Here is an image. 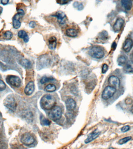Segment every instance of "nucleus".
Instances as JSON below:
<instances>
[{
	"label": "nucleus",
	"mask_w": 133,
	"mask_h": 149,
	"mask_svg": "<svg viewBox=\"0 0 133 149\" xmlns=\"http://www.w3.org/2000/svg\"><path fill=\"white\" fill-rule=\"evenodd\" d=\"M18 36L20 38H22L23 39L24 42L25 43L28 42L29 41V37L27 33L25 31L21 30L18 33Z\"/></svg>",
	"instance_id": "obj_21"
},
{
	"label": "nucleus",
	"mask_w": 133,
	"mask_h": 149,
	"mask_svg": "<svg viewBox=\"0 0 133 149\" xmlns=\"http://www.w3.org/2000/svg\"><path fill=\"white\" fill-rule=\"evenodd\" d=\"M49 59L47 56H42L38 59V66H40V68H42L47 66L49 63Z\"/></svg>",
	"instance_id": "obj_13"
},
{
	"label": "nucleus",
	"mask_w": 133,
	"mask_h": 149,
	"mask_svg": "<svg viewBox=\"0 0 133 149\" xmlns=\"http://www.w3.org/2000/svg\"><path fill=\"white\" fill-rule=\"evenodd\" d=\"M56 2H57V3H58V4H60V5H63L67 4V3H69L70 1H56Z\"/></svg>",
	"instance_id": "obj_34"
},
{
	"label": "nucleus",
	"mask_w": 133,
	"mask_h": 149,
	"mask_svg": "<svg viewBox=\"0 0 133 149\" xmlns=\"http://www.w3.org/2000/svg\"><path fill=\"white\" fill-rule=\"evenodd\" d=\"M133 46V41L130 38H128L125 40L123 49L126 52L130 51Z\"/></svg>",
	"instance_id": "obj_16"
},
{
	"label": "nucleus",
	"mask_w": 133,
	"mask_h": 149,
	"mask_svg": "<svg viewBox=\"0 0 133 149\" xmlns=\"http://www.w3.org/2000/svg\"><path fill=\"white\" fill-rule=\"evenodd\" d=\"M21 64L23 67L25 68V69H29L31 67V63L30 62L26 59H23V60L21 61Z\"/></svg>",
	"instance_id": "obj_23"
},
{
	"label": "nucleus",
	"mask_w": 133,
	"mask_h": 149,
	"mask_svg": "<svg viewBox=\"0 0 133 149\" xmlns=\"http://www.w3.org/2000/svg\"><path fill=\"white\" fill-rule=\"evenodd\" d=\"M56 103V100L53 96L51 94H46L41 98L40 105L42 109L50 110L55 106Z\"/></svg>",
	"instance_id": "obj_1"
},
{
	"label": "nucleus",
	"mask_w": 133,
	"mask_h": 149,
	"mask_svg": "<svg viewBox=\"0 0 133 149\" xmlns=\"http://www.w3.org/2000/svg\"><path fill=\"white\" fill-rule=\"evenodd\" d=\"M62 110L61 107L58 106H55L51 109L49 113V117L52 120L57 121L61 118Z\"/></svg>",
	"instance_id": "obj_3"
},
{
	"label": "nucleus",
	"mask_w": 133,
	"mask_h": 149,
	"mask_svg": "<svg viewBox=\"0 0 133 149\" xmlns=\"http://www.w3.org/2000/svg\"><path fill=\"white\" fill-rule=\"evenodd\" d=\"M108 37V34L106 31H103L101 33V34L100 35V37L102 40H105Z\"/></svg>",
	"instance_id": "obj_30"
},
{
	"label": "nucleus",
	"mask_w": 133,
	"mask_h": 149,
	"mask_svg": "<svg viewBox=\"0 0 133 149\" xmlns=\"http://www.w3.org/2000/svg\"><path fill=\"white\" fill-rule=\"evenodd\" d=\"M21 141L23 144L29 146L33 144L35 139L33 136L29 133H25L21 136Z\"/></svg>",
	"instance_id": "obj_5"
},
{
	"label": "nucleus",
	"mask_w": 133,
	"mask_h": 149,
	"mask_svg": "<svg viewBox=\"0 0 133 149\" xmlns=\"http://www.w3.org/2000/svg\"><path fill=\"white\" fill-rule=\"evenodd\" d=\"M48 46L52 50L55 49L57 45V40L55 37H50L48 40Z\"/></svg>",
	"instance_id": "obj_17"
},
{
	"label": "nucleus",
	"mask_w": 133,
	"mask_h": 149,
	"mask_svg": "<svg viewBox=\"0 0 133 149\" xmlns=\"http://www.w3.org/2000/svg\"><path fill=\"white\" fill-rule=\"evenodd\" d=\"M56 86L54 84H50L45 87V90L48 92H54L56 90Z\"/></svg>",
	"instance_id": "obj_24"
},
{
	"label": "nucleus",
	"mask_w": 133,
	"mask_h": 149,
	"mask_svg": "<svg viewBox=\"0 0 133 149\" xmlns=\"http://www.w3.org/2000/svg\"><path fill=\"white\" fill-rule=\"evenodd\" d=\"M18 13L24 15H25V12H24V11L22 9H19L18 10Z\"/></svg>",
	"instance_id": "obj_37"
},
{
	"label": "nucleus",
	"mask_w": 133,
	"mask_h": 149,
	"mask_svg": "<svg viewBox=\"0 0 133 149\" xmlns=\"http://www.w3.org/2000/svg\"><path fill=\"white\" fill-rule=\"evenodd\" d=\"M3 7L0 6V15L3 12Z\"/></svg>",
	"instance_id": "obj_39"
},
{
	"label": "nucleus",
	"mask_w": 133,
	"mask_h": 149,
	"mask_svg": "<svg viewBox=\"0 0 133 149\" xmlns=\"http://www.w3.org/2000/svg\"><path fill=\"white\" fill-rule=\"evenodd\" d=\"M131 111H132V113L133 114V105H132V107Z\"/></svg>",
	"instance_id": "obj_41"
},
{
	"label": "nucleus",
	"mask_w": 133,
	"mask_h": 149,
	"mask_svg": "<svg viewBox=\"0 0 133 149\" xmlns=\"http://www.w3.org/2000/svg\"><path fill=\"white\" fill-rule=\"evenodd\" d=\"M9 1H8V0H2V1H1V3L2 4L5 5H7L9 3Z\"/></svg>",
	"instance_id": "obj_36"
},
{
	"label": "nucleus",
	"mask_w": 133,
	"mask_h": 149,
	"mask_svg": "<svg viewBox=\"0 0 133 149\" xmlns=\"http://www.w3.org/2000/svg\"><path fill=\"white\" fill-rule=\"evenodd\" d=\"M131 57L132 61H133V51L132 52L131 55Z\"/></svg>",
	"instance_id": "obj_40"
},
{
	"label": "nucleus",
	"mask_w": 133,
	"mask_h": 149,
	"mask_svg": "<svg viewBox=\"0 0 133 149\" xmlns=\"http://www.w3.org/2000/svg\"><path fill=\"white\" fill-rule=\"evenodd\" d=\"M66 34L69 37H76L78 34V31L74 28H68L66 31Z\"/></svg>",
	"instance_id": "obj_18"
},
{
	"label": "nucleus",
	"mask_w": 133,
	"mask_h": 149,
	"mask_svg": "<svg viewBox=\"0 0 133 149\" xmlns=\"http://www.w3.org/2000/svg\"><path fill=\"white\" fill-rule=\"evenodd\" d=\"M88 54L91 57L96 59H101L105 55L103 48L98 46H95L91 48L88 51Z\"/></svg>",
	"instance_id": "obj_2"
},
{
	"label": "nucleus",
	"mask_w": 133,
	"mask_h": 149,
	"mask_svg": "<svg viewBox=\"0 0 133 149\" xmlns=\"http://www.w3.org/2000/svg\"><path fill=\"white\" fill-rule=\"evenodd\" d=\"M131 139L132 137H130V136L126 137L125 138H122V139L119 140L118 143L120 145L124 144L126 143L129 140H130Z\"/></svg>",
	"instance_id": "obj_28"
},
{
	"label": "nucleus",
	"mask_w": 133,
	"mask_h": 149,
	"mask_svg": "<svg viewBox=\"0 0 133 149\" xmlns=\"http://www.w3.org/2000/svg\"><path fill=\"white\" fill-rule=\"evenodd\" d=\"M108 69V66L106 64L103 65V68H102V73H106L107 72Z\"/></svg>",
	"instance_id": "obj_33"
},
{
	"label": "nucleus",
	"mask_w": 133,
	"mask_h": 149,
	"mask_svg": "<svg viewBox=\"0 0 133 149\" xmlns=\"http://www.w3.org/2000/svg\"><path fill=\"white\" fill-rule=\"evenodd\" d=\"M23 15L18 13L16 14L13 18V25L15 29H18L21 27V23L20 22V18L23 16Z\"/></svg>",
	"instance_id": "obj_9"
},
{
	"label": "nucleus",
	"mask_w": 133,
	"mask_h": 149,
	"mask_svg": "<svg viewBox=\"0 0 133 149\" xmlns=\"http://www.w3.org/2000/svg\"><path fill=\"white\" fill-rule=\"evenodd\" d=\"M66 107L69 111H72L75 109L76 107V102L74 99L69 98L66 102Z\"/></svg>",
	"instance_id": "obj_12"
},
{
	"label": "nucleus",
	"mask_w": 133,
	"mask_h": 149,
	"mask_svg": "<svg viewBox=\"0 0 133 149\" xmlns=\"http://www.w3.org/2000/svg\"><path fill=\"white\" fill-rule=\"evenodd\" d=\"M73 6L74 8H76L79 11L83 10L84 8L83 5L81 3H79L78 2H74L73 4Z\"/></svg>",
	"instance_id": "obj_27"
},
{
	"label": "nucleus",
	"mask_w": 133,
	"mask_h": 149,
	"mask_svg": "<svg viewBox=\"0 0 133 149\" xmlns=\"http://www.w3.org/2000/svg\"><path fill=\"white\" fill-rule=\"evenodd\" d=\"M6 85L3 80H0V91L5 90L6 88Z\"/></svg>",
	"instance_id": "obj_31"
},
{
	"label": "nucleus",
	"mask_w": 133,
	"mask_h": 149,
	"mask_svg": "<svg viewBox=\"0 0 133 149\" xmlns=\"http://www.w3.org/2000/svg\"><path fill=\"white\" fill-rule=\"evenodd\" d=\"M124 23V21L123 19L121 18H118L117 19L113 26V29L114 32H120L123 27Z\"/></svg>",
	"instance_id": "obj_10"
},
{
	"label": "nucleus",
	"mask_w": 133,
	"mask_h": 149,
	"mask_svg": "<svg viewBox=\"0 0 133 149\" xmlns=\"http://www.w3.org/2000/svg\"><path fill=\"white\" fill-rule=\"evenodd\" d=\"M7 82L11 86L18 88L21 86V81L20 78L15 75H9L6 78Z\"/></svg>",
	"instance_id": "obj_7"
},
{
	"label": "nucleus",
	"mask_w": 133,
	"mask_h": 149,
	"mask_svg": "<svg viewBox=\"0 0 133 149\" xmlns=\"http://www.w3.org/2000/svg\"><path fill=\"white\" fill-rule=\"evenodd\" d=\"M109 83L111 86L115 88L116 89L120 87V80L117 76L112 75L109 77L108 79Z\"/></svg>",
	"instance_id": "obj_8"
},
{
	"label": "nucleus",
	"mask_w": 133,
	"mask_h": 149,
	"mask_svg": "<svg viewBox=\"0 0 133 149\" xmlns=\"http://www.w3.org/2000/svg\"><path fill=\"white\" fill-rule=\"evenodd\" d=\"M126 101H127V102H126V103H127V104H131L132 102V100L130 98H128Z\"/></svg>",
	"instance_id": "obj_38"
},
{
	"label": "nucleus",
	"mask_w": 133,
	"mask_h": 149,
	"mask_svg": "<svg viewBox=\"0 0 133 149\" xmlns=\"http://www.w3.org/2000/svg\"><path fill=\"white\" fill-rule=\"evenodd\" d=\"M13 34L9 31H7L4 34V37L7 40H10L12 38Z\"/></svg>",
	"instance_id": "obj_29"
},
{
	"label": "nucleus",
	"mask_w": 133,
	"mask_h": 149,
	"mask_svg": "<svg viewBox=\"0 0 133 149\" xmlns=\"http://www.w3.org/2000/svg\"><path fill=\"white\" fill-rule=\"evenodd\" d=\"M35 90L34 83L33 81H30L28 83L24 90L25 94L27 96H30L33 93Z\"/></svg>",
	"instance_id": "obj_11"
},
{
	"label": "nucleus",
	"mask_w": 133,
	"mask_h": 149,
	"mask_svg": "<svg viewBox=\"0 0 133 149\" xmlns=\"http://www.w3.org/2000/svg\"><path fill=\"white\" fill-rule=\"evenodd\" d=\"M41 119V123L42 125H45V126H48L51 124V122L49 120L44 117L43 116H41L40 118Z\"/></svg>",
	"instance_id": "obj_25"
},
{
	"label": "nucleus",
	"mask_w": 133,
	"mask_h": 149,
	"mask_svg": "<svg viewBox=\"0 0 133 149\" xmlns=\"http://www.w3.org/2000/svg\"><path fill=\"white\" fill-rule=\"evenodd\" d=\"M100 133L99 132L95 131L92 132L91 133L89 134L87 139L85 140V143L88 144L95 140L99 136Z\"/></svg>",
	"instance_id": "obj_14"
},
{
	"label": "nucleus",
	"mask_w": 133,
	"mask_h": 149,
	"mask_svg": "<svg viewBox=\"0 0 133 149\" xmlns=\"http://www.w3.org/2000/svg\"><path fill=\"white\" fill-rule=\"evenodd\" d=\"M4 105L6 107L12 111L14 112L17 108V104L15 100L13 97L8 96L5 99Z\"/></svg>",
	"instance_id": "obj_4"
},
{
	"label": "nucleus",
	"mask_w": 133,
	"mask_h": 149,
	"mask_svg": "<svg viewBox=\"0 0 133 149\" xmlns=\"http://www.w3.org/2000/svg\"><path fill=\"white\" fill-rule=\"evenodd\" d=\"M117 61L119 66H123L126 64L127 62V59L124 56H120L118 58Z\"/></svg>",
	"instance_id": "obj_22"
},
{
	"label": "nucleus",
	"mask_w": 133,
	"mask_h": 149,
	"mask_svg": "<svg viewBox=\"0 0 133 149\" xmlns=\"http://www.w3.org/2000/svg\"><path fill=\"white\" fill-rule=\"evenodd\" d=\"M36 22H34V21H31V22H30L29 26L30 27L32 28H34L36 26Z\"/></svg>",
	"instance_id": "obj_35"
},
{
	"label": "nucleus",
	"mask_w": 133,
	"mask_h": 149,
	"mask_svg": "<svg viewBox=\"0 0 133 149\" xmlns=\"http://www.w3.org/2000/svg\"><path fill=\"white\" fill-rule=\"evenodd\" d=\"M53 16L57 18L60 24H64L65 23L66 16L65 14L63 12L60 11L57 12L56 14Z\"/></svg>",
	"instance_id": "obj_15"
},
{
	"label": "nucleus",
	"mask_w": 133,
	"mask_h": 149,
	"mask_svg": "<svg viewBox=\"0 0 133 149\" xmlns=\"http://www.w3.org/2000/svg\"><path fill=\"white\" fill-rule=\"evenodd\" d=\"M54 79L53 78L48 77L46 76H44L41 78V80H40V82L42 84H44L47 83L48 82L50 81H52L54 80Z\"/></svg>",
	"instance_id": "obj_26"
},
{
	"label": "nucleus",
	"mask_w": 133,
	"mask_h": 149,
	"mask_svg": "<svg viewBox=\"0 0 133 149\" xmlns=\"http://www.w3.org/2000/svg\"><path fill=\"white\" fill-rule=\"evenodd\" d=\"M124 70L127 73H133V61H130L127 62L126 64L124 65Z\"/></svg>",
	"instance_id": "obj_19"
},
{
	"label": "nucleus",
	"mask_w": 133,
	"mask_h": 149,
	"mask_svg": "<svg viewBox=\"0 0 133 149\" xmlns=\"http://www.w3.org/2000/svg\"><path fill=\"white\" fill-rule=\"evenodd\" d=\"M122 6L126 10L129 11L131 9L132 6V1L129 0H123L121 1Z\"/></svg>",
	"instance_id": "obj_20"
},
{
	"label": "nucleus",
	"mask_w": 133,
	"mask_h": 149,
	"mask_svg": "<svg viewBox=\"0 0 133 149\" xmlns=\"http://www.w3.org/2000/svg\"><path fill=\"white\" fill-rule=\"evenodd\" d=\"M116 91L115 88H113L111 86L106 87L103 90L102 94V98L105 100L110 98L114 94Z\"/></svg>",
	"instance_id": "obj_6"
},
{
	"label": "nucleus",
	"mask_w": 133,
	"mask_h": 149,
	"mask_svg": "<svg viewBox=\"0 0 133 149\" xmlns=\"http://www.w3.org/2000/svg\"><path fill=\"white\" fill-rule=\"evenodd\" d=\"M130 129V127L129 125H125L121 129V131L123 133H125V132L128 131Z\"/></svg>",
	"instance_id": "obj_32"
}]
</instances>
